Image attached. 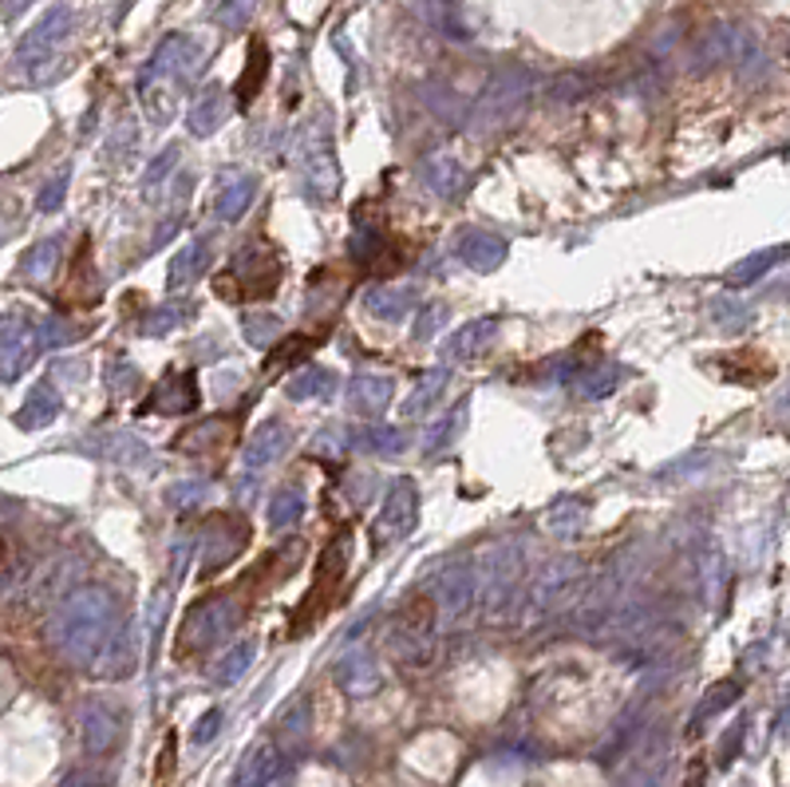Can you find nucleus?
Returning <instances> with one entry per match:
<instances>
[{
    "instance_id": "nucleus-45",
    "label": "nucleus",
    "mask_w": 790,
    "mask_h": 787,
    "mask_svg": "<svg viewBox=\"0 0 790 787\" xmlns=\"http://www.w3.org/2000/svg\"><path fill=\"white\" fill-rule=\"evenodd\" d=\"M183 321V313L178 309H151V317L142 321V337H163V333H171L174 325Z\"/></svg>"
},
{
    "instance_id": "nucleus-25",
    "label": "nucleus",
    "mask_w": 790,
    "mask_h": 787,
    "mask_svg": "<svg viewBox=\"0 0 790 787\" xmlns=\"http://www.w3.org/2000/svg\"><path fill=\"white\" fill-rule=\"evenodd\" d=\"M210 258H214L210 241H190V246H183V250L174 253L166 285H171V289H183V285H190L195 277H202L210 270Z\"/></svg>"
},
{
    "instance_id": "nucleus-30",
    "label": "nucleus",
    "mask_w": 790,
    "mask_h": 787,
    "mask_svg": "<svg viewBox=\"0 0 790 787\" xmlns=\"http://www.w3.org/2000/svg\"><path fill=\"white\" fill-rule=\"evenodd\" d=\"M620 384V368L617 364H597V368L581 372L574 380V392L581 396V400H605L613 388Z\"/></svg>"
},
{
    "instance_id": "nucleus-15",
    "label": "nucleus",
    "mask_w": 790,
    "mask_h": 787,
    "mask_svg": "<svg viewBox=\"0 0 790 787\" xmlns=\"http://www.w3.org/2000/svg\"><path fill=\"white\" fill-rule=\"evenodd\" d=\"M277 772H281V752L273 744H253L234 772V787H273Z\"/></svg>"
},
{
    "instance_id": "nucleus-41",
    "label": "nucleus",
    "mask_w": 790,
    "mask_h": 787,
    "mask_svg": "<svg viewBox=\"0 0 790 787\" xmlns=\"http://www.w3.org/2000/svg\"><path fill=\"white\" fill-rule=\"evenodd\" d=\"M246 337L250 345H269L273 337H281V321L273 317V313H258V317H246Z\"/></svg>"
},
{
    "instance_id": "nucleus-3",
    "label": "nucleus",
    "mask_w": 790,
    "mask_h": 787,
    "mask_svg": "<svg viewBox=\"0 0 790 787\" xmlns=\"http://www.w3.org/2000/svg\"><path fill=\"white\" fill-rule=\"evenodd\" d=\"M281 258L261 246V241H250L241 246L234 265H229L226 277H217L214 289L217 297H229V301H250V297H269L277 285H281Z\"/></svg>"
},
{
    "instance_id": "nucleus-33",
    "label": "nucleus",
    "mask_w": 790,
    "mask_h": 787,
    "mask_svg": "<svg viewBox=\"0 0 790 787\" xmlns=\"http://www.w3.org/2000/svg\"><path fill=\"white\" fill-rule=\"evenodd\" d=\"M226 123V99L217 96V91H210L206 99H198L195 111H190V132L198 135V139H206V135H214L217 127Z\"/></svg>"
},
{
    "instance_id": "nucleus-21",
    "label": "nucleus",
    "mask_w": 790,
    "mask_h": 787,
    "mask_svg": "<svg viewBox=\"0 0 790 787\" xmlns=\"http://www.w3.org/2000/svg\"><path fill=\"white\" fill-rule=\"evenodd\" d=\"M364 309L379 321H403L415 309L412 285H376L364 293Z\"/></svg>"
},
{
    "instance_id": "nucleus-40",
    "label": "nucleus",
    "mask_w": 790,
    "mask_h": 787,
    "mask_svg": "<svg viewBox=\"0 0 790 787\" xmlns=\"http://www.w3.org/2000/svg\"><path fill=\"white\" fill-rule=\"evenodd\" d=\"M55 262H60V238H52V241H43L40 250H33L28 253V262H24V270L33 277H48L55 270Z\"/></svg>"
},
{
    "instance_id": "nucleus-43",
    "label": "nucleus",
    "mask_w": 790,
    "mask_h": 787,
    "mask_svg": "<svg viewBox=\"0 0 790 787\" xmlns=\"http://www.w3.org/2000/svg\"><path fill=\"white\" fill-rule=\"evenodd\" d=\"M304 733H309V700H297V704L285 709V716H281V736L304 740Z\"/></svg>"
},
{
    "instance_id": "nucleus-46",
    "label": "nucleus",
    "mask_w": 790,
    "mask_h": 787,
    "mask_svg": "<svg viewBox=\"0 0 790 787\" xmlns=\"http://www.w3.org/2000/svg\"><path fill=\"white\" fill-rule=\"evenodd\" d=\"M174 163H178V147H166L163 159H154L151 171H147V190H154L159 183H166V175L174 171Z\"/></svg>"
},
{
    "instance_id": "nucleus-26",
    "label": "nucleus",
    "mask_w": 790,
    "mask_h": 787,
    "mask_svg": "<svg viewBox=\"0 0 790 787\" xmlns=\"http://www.w3.org/2000/svg\"><path fill=\"white\" fill-rule=\"evenodd\" d=\"M344 444L352 451H372V455H400L407 448V436L400 427H356L344 436Z\"/></svg>"
},
{
    "instance_id": "nucleus-47",
    "label": "nucleus",
    "mask_w": 790,
    "mask_h": 787,
    "mask_svg": "<svg viewBox=\"0 0 790 787\" xmlns=\"http://www.w3.org/2000/svg\"><path fill=\"white\" fill-rule=\"evenodd\" d=\"M202 495H206V483H174V487H171V503L174 507L198 503Z\"/></svg>"
},
{
    "instance_id": "nucleus-38",
    "label": "nucleus",
    "mask_w": 790,
    "mask_h": 787,
    "mask_svg": "<svg viewBox=\"0 0 790 787\" xmlns=\"http://www.w3.org/2000/svg\"><path fill=\"white\" fill-rule=\"evenodd\" d=\"M447 301H431V305H423L419 313H415V328H412V337L415 340H435L439 333L447 328Z\"/></svg>"
},
{
    "instance_id": "nucleus-39",
    "label": "nucleus",
    "mask_w": 790,
    "mask_h": 787,
    "mask_svg": "<svg viewBox=\"0 0 790 787\" xmlns=\"http://www.w3.org/2000/svg\"><path fill=\"white\" fill-rule=\"evenodd\" d=\"M55 408H60V400H55L52 388H40V392L28 396V408H24V424H48V420L55 416Z\"/></svg>"
},
{
    "instance_id": "nucleus-23",
    "label": "nucleus",
    "mask_w": 790,
    "mask_h": 787,
    "mask_svg": "<svg viewBox=\"0 0 790 787\" xmlns=\"http://www.w3.org/2000/svg\"><path fill=\"white\" fill-rule=\"evenodd\" d=\"M304 178L313 186L321 198H333L340 190V171H336V159H333V147L328 142H313L309 151H304Z\"/></svg>"
},
{
    "instance_id": "nucleus-48",
    "label": "nucleus",
    "mask_w": 790,
    "mask_h": 787,
    "mask_svg": "<svg viewBox=\"0 0 790 787\" xmlns=\"http://www.w3.org/2000/svg\"><path fill=\"white\" fill-rule=\"evenodd\" d=\"M217 724H222V709H210L202 721L195 724V744H210L217 733Z\"/></svg>"
},
{
    "instance_id": "nucleus-31",
    "label": "nucleus",
    "mask_w": 790,
    "mask_h": 787,
    "mask_svg": "<svg viewBox=\"0 0 790 787\" xmlns=\"http://www.w3.org/2000/svg\"><path fill=\"white\" fill-rule=\"evenodd\" d=\"M253 653H258V646L253 641H238L234 649H226V657L214 665V685H238L241 677H246V669L253 665Z\"/></svg>"
},
{
    "instance_id": "nucleus-7",
    "label": "nucleus",
    "mask_w": 790,
    "mask_h": 787,
    "mask_svg": "<svg viewBox=\"0 0 790 787\" xmlns=\"http://www.w3.org/2000/svg\"><path fill=\"white\" fill-rule=\"evenodd\" d=\"M250 547V526L238 514H214L202 530V578L226 570L241 550Z\"/></svg>"
},
{
    "instance_id": "nucleus-8",
    "label": "nucleus",
    "mask_w": 790,
    "mask_h": 787,
    "mask_svg": "<svg viewBox=\"0 0 790 787\" xmlns=\"http://www.w3.org/2000/svg\"><path fill=\"white\" fill-rule=\"evenodd\" d=\"M348 554H352V542H348V535H336L333 542H328V550L321 554V566H316V582H313V594L301 602V610H297V625H292V634H304L309 629V613L321 605L325 610V602L336 594V586L344 582V570H348Z\"/></svg>"
},
{
    "instance_id": "nucleus-20",
    "label": "nucleus",
    "mask_w": 790,
    "mask_h": 787,
    "mask_svg": "<svg viewBox=\"0 0 790 787\" xmlns=\"http://www.w3.org/2000/svg\"><path fill=\"white\" fill-rule=\"evenodd\" d=\"M494 333H499V321H494V317L466 321L455 337H447L443 361H471V357H478V352H482L490 340H494Z\"/></svg>"
},
{
    "instance_id": "nucleus-22",
    "label": "nucleus",
    "mask_w": 790,
    "mask_h": 787,
    "mask_svg": "<svg viewBox=\"0 0 790 787\" xmlns=\"http://www.w3.org/2000/svg\"><path fill=\"white\" fill-rule=\"evenodd\" d=\"M447 384H451V368H431V372H423L419 380H415V388L407 392V400L400 404V412L407 420L412 416H423V412H431L439 400L447 396Z\"/></svg>"
},
{
    "instance_id": "nucleus-18",
    "label": "nucleus",
    "mask_w": 790,
    "mask_h": 787,
    "mask_svg": "<svg viewBox=\"0 0 790 787\" xmlns=\"http://www.w3.org/2000/svg\"><path fill=\"white\" fill-rule=\"evenodd\" d=\"M253 198H258V178H250V175H229L226 183L217 186L214 214L222 222H241V218H246V210L253 207Z\"/></svg>"
},
{
    "instance_id": "nucleus-52",
    "label": "nucleus",
    "mask_w": 790,
    "mask_h": 787,
    "mask_svg": "<svg viewBox=\"0 0 790 787\" xmlns=\"http://www.w3.org/2000/svg\"><path fill=\"white\" fill-rule=\"evenodd\" d=\"M12 566V542L4 538V530H0V574Z\"/></svg>"
},
{
    "instance_id": "nucleus-11",
    "label": "nucleus",
    "mask_w": 790,
    "mask_h": 787,
    "mask_svg": "<svg viewBox=\"0 0 790 787\" xmlns=\"http://www.w3.org/2000/svg\"><path fill=\"white\" fill-rule=\"evenodd\" d=\"M198 408V380L190 368H171L151 392L147 412H163V416H183Z\"/></svg>"
},
{
    "instance_id": "nucleus-42",
    "label": "nucleus",
    "mask_w": 790,
    "mask_h": 787,
    "mask_svg": "<svg viewBox=\"0 0 790 787\" xmlns=\"http://www.w3.org/2000/svg\"><path fill=\"white\" fill-rule=\"evenodd\" d=\"M712 313H715V321H719L724 328H731V333L748 328V321H751V313L743 309V301H715Z\"/></svg>"
},
{
    "instance_id": "nucleus-1",
    "label": "nucleus",
    "mask_w": 790,
    "mask_h": 787,
    "mask_svg": "<svg viewBox=\"0 0 790 787\" xmlns=\"http://www.w3.org/2000/svg\"><path fill=\"white\" fill-rule=\"evenodd\" d=\"M115 625H120L115 598L108 590H99V586H87V590L72 594L60 605V613L52 617V637L67 661L91 665L99 649L108 646V637L115 634Z\"/></svg>"
},
{
    "instance_id": "nucleus-9",
    "label": "nucleus",
    "mask_w": 790,
    "mask_h": 787,
    "mask_svg": "<svg viewBox=\"0 0 790 787\" xmlns=\"http://www.w3.org/2000/svg\"><path fill=\"white\" fill-rule=\"evenodd\" d=\"M431 602L439 610V617H447V622L466 617L471 605H475V566L471 562H451V566L439 570L435 574Z\"/></svg>"
},
{
    "instance_id": "nucleus-51",
    "label": "nucleus",
    "mask_w": 790,
    "mask_h": 787,
    "mask_svg": "<svg viewBox=\"0 0 790 787\" xmlns=\"http://www.w3.org/2000/svg\"><path fill=\"white\" fill-rule=\"evenodd\" d=\"M617 787H661V779H656V772H632V776L625 779V784H617Z\"/></svg>"
},
{
    "instance_id": "nucleus-29",
    "label": "nucleus",
    "mask_w": 790,
    "mask_h": 787,
    "mask_svg": "<svg viewBox=\"0 0 790 787\" xmlns=\"http://www.w3.org/2000/svg\"><path fill=\"white\" fill-rule=\"evenodd\" d=\"M273 530H289L304 519V495L297 487H281V491L269 499V511H265Z\"/></svg>"
},
{
    "instance_id": "nucleus-12",
    "label": "nucleus",
    "mask_w": 790,
    "mask_h": 787,
    "mask_svg": "<svg viewBox=\"0 0 790 787\" xmlns=\"http://www.w3.org/2000/svg\"><path fill=\"white\" fill-rule=\"evenodd\" d=\"M91 673L96 677H108V680H120L130 677L135 669H139V646H135V634H130L127 625H115V634L108 637V646L99 649L96 661H91Z\"/></svg>"
},
{
    "instance_id": "nucleus-4",
    "label": "nucleus",
    "mask_w": 790,
    "mask_h": 787,
    "mask_svg": "<svg viewBox=\"0 0 790 787\" xmlns=\"http://www.w3.org/2000/svg\"><path fill=\"white\" fill-rule=\"evenodd\" d=\"M238 622H241V610L234 598H226V594L198 602L195 610L186 613L183 634H178V653L210 649V646H217V641H226V634H234Z\"/></svg>"
},
{
    "instance_id": "nucleus-36",
    "label": "nucleus",
    "mask_w": 790,
    "mask_h": 787,
    "mask_svg": "<svg viewBox=\"0 0 790 787\" xmlns=\"http://www.w3.org/2000/svg\"><path fill=\"white\" fill-rule=\"evenodd\" d=\"M569 582H574V566L569 562H557V566L546 570V578H538L534 586V605H553L569 590Z\"/></svg>"
},
{
    "instance_id": "nucleus-16",
    "label": "nucleus",
    "mask_w": 790,
    "mask_h": 787,
    "mask_svg": "<svg viewBox=\"0 0 790 787\" xmlns=\"http://www.w3.org/2000/svg\"><path fill=\"white\" fill-rule=\"evenodd\" d=\"M336 677H340V685H344L352 697H372V692L379 689L376 657H372L368 649H348V653L340 657V665H336Z\"/></svg>"
},
{
    "instance_id": "nucleus-34",
    "label": "nucleus",
    "mask_w": 790,
    "mask_h": 787,
    "mask_svg": "<svg viewBox=\"0 0 790 787\" xmlns=\"http://www.w3.org/2000/svg\"><path fill=\"white\" fill-rule=\"evenodd\" d=\"M739 700V680H719V685H712L707 689V697L700 700V709H695V716H692V728H700V724H707L715 716V712H724V709H731Z\"/></svg>"
},
{
    "instance_id": "nucleus-6",
    "label": "nucleus",
    "mask_w": 790,
    "mask_h": 787,
    "mask_svg": "<svg viewBox=\"0 0 790 787\" xmlns=\"http://www.w3.org/2000/svg\"><path fill=\"white\" fill-rule=\"evenodd\" d=\"M415 523H419V487H415V479L403 475L384 495V507H379L376 526H372V542H376V550L396 547V542L412 535Z\"/></svg>"
},
{
    "instance_id": "nucleus-32",
    "label": "nucleus",
    "mask_w": 790,
    "mask_h": 787,
    "mask_svg": "<svg viewBox=\"0 0 790 787\" xmlns=\"http://www.w3.org/2000/svg\"><path fill=\"white\" fill-rule=\"evenodd\" d=\"M423 178H427V186H431L435 195H443V198H451V195H459L463 190V171H459L451 159H443V154H435V159H427V166H423Z\"/></svg>"
},
{
    "instance_id": "nucleus-13",
    "label": "nucleus",
    "mask_w": 790,
    "mask_h": 787,
    "mask_svg": "<svg viewBox=\"0 0 790 787\" xmlns=\"http://www.w3.org/2000/svg\"><path fill=\"white\" fill-rule=\"evenodd\" d=\"M459 258L478 274H494L506 262V241L487 230H463L459 234Z\"/></svg>"
},
{
    "instance_id": "nucleus-35",
    "label": "nucleus",
    "mask_w": 790,
    "mask_h": 787,
    "mask_svg": "<svg viewBox=\"0 0 790 787\" xmlns=\"http://www.w3.org/2000/svg\"><path fill=\"white\" fill-rule=\"evenodd\" d=\"M313 349H316V337H304V333H301V337L281 340V345L269 352V361H265V376H277L285 364H301Z\"/></svg>"
},
{
    "instance_id": "nucleus-5",
    "label": "nucleus",
    "mask_w": 790,
    "mask_h": 787,
    "mask_svg": "<svg viewBox=\"0 0 790 787\" xmlns=\"http://www.w3.org/2000/svg\"><path fill=\"white\" fill-rule=\"evenodd\" d=\"M522 562L510 547H494L478 558L475 566V602H482L487 617H499L510 605V594L518 586Z\"/></svg>"
},
{
    "instance_id": "nucleus-17",
    "label": "nucleus",
    "mask_w": 790,
    "mask_h": 787,
    "mask_svg": "<svg viewBox=\"0 0 790 787\" xmlns=\"http://www.w3.org/2000/svg\"><path fill=\"white\" fill-rule=\"evenodd\" d=\"M466 420H471V400L463 396V400H459L443 420H435V424L427 427V436H423V455L435 460V455H443V451L455 448L459 436L466 432Z\"/></svg>"
},
{
    "instance_id": "nucleus-27",
    "label": "nucleus",
    "mask_w": 790,
    "mask_h": 787,
    "mask_svg": "<svg viewBox=\"0 0 790 787\" xmlns=\"http://www.w3.org/2000/svg\"><path fill=\"white\" fill-rule=\"evenodd\" d=\"M585 519H589V507H585L581 499H557L550 511L541 514V526H546L553 538H574V535H581Z\"/></svg>"
},
{
    "instance_id": "nucleus-19",
    "label": "nucleus",
    "mask_w": 790,
    "mask_h": 787,
    "mask_svg": "<svg viewBox=\"0 0 790 787\" xmlns=\"http://www.w3.org/2000/svg\"><path fill=\"white\" fill-rule=\"evenodd\" d=\"M115 740H120V716L108 709V704H87L84 709V748L91 755H103L115 748Z\"/></svg>"
},
{
    "instance_id": "nucleus-50",
    "label": "nucleus",
    "mask_w": 790,
    "mask_h": 787,
    "mask_svg": "<svg viewBox=\"0 0 790 787\" xmlns=\"http://www.w3.org/2000/svg\"><path fill=\"white\" fill-rule=\"evenodd\" d=\"M739 740H743V724H739L736 733H727L724 740H719V764H731V755L739 752Z\"/></svg>"
},
{
    "instance_id": "nucleus-2",
    "label": "nucleus",
    "mask_w": 790,
    "mask_h": 787,
    "mask_svg": "<svg viewBox=\"0 0 790 787\" xmlns=\"http://www.w3.org/2000/svg\"><path fill=\"white\" fill-rule=\"evenodd\" d=\"M388 649L403 669H427L439 653V610L431 594H412L388 625Z\"/></svg>"
},
{
    "instance_id": "nucleus-24",
    "label": "nucleus",
    "mask_w": 790,
    "mask_h": 787,
    "mask_svg": "<svg viewBox=\"0 0 790 787\" xmlns=\"http://www.w3.org/2000/svg\"><path fill=\"white\" fill-rule=\"evenodd\" d=\"M336 388H340V380H336L333 368H301L292 380H285V396L289 400H333Z\"/></svg>"
},
{
    "instance_id": "nucleus-10",
    "label": "nucleus",
    "mask_w": 790,
    "mask_h": 787,
    "mask_svg": "<svg viewBox=\"0 0 790 787\" xmlns=\"http://www.w3.org/2000/svg\"><path fill=\"white\" fill-rule=\"evenodd\" d=\"M289 444H292V427H285L281 420H265V424L250 436L246 451H241V471H246V479H253V475H261L265 467H273V463L289 451Z\"/></svg>"
},
{
    "instance_id": "nucleus-49",
    "label": "nucleus",
    "mask_w": 790,
    "mask_h": 787,
    "mask_svg": "<svg viewBox=\"0 0 790 787\" xmlns=\"http://www.w3.org/2000/svg\"><path fill=\"white\" fill-rule=\"evenodd\" d=\"M64 190H67V178H52V183L43 186L40 210H55V207H60V198H64Z\"/></svg>"
},
{
    "instance_id": "nucleus-37",
    "label": "nucleus",
    "mask_w": 790,
    "mask_h": 787,
    "mask_svg": "<svg viewBox=\"0 0 790 787\" xmlns=\"http://www.w3.org/2000/svg\"><path fill=\"white\" fill-rule=\"evenodd\" d=\"M779 262H782V246H775V250H767V253H751L748 262L731 265L727 282H731V285H748V282H755L758 274H767L770 265H779Z\"/></svg>"
},
{
    "instance_id": "nucleus-44",
    "label": "nucleus",
    "mask_w": 790,
    "mask_h": 787,
    "mask_svg": "<svg viewBox=\"0 0 790 787\" xmlns=\"http://www.w3.org/2000/svg\"><path fill=\"white\" fill-rule=\"evenodd\" d=\"M344 451H348L344 432H336V427H328V432H321V436L313 439V455H321V460H328V463H336Z\"/></svg>"
},
{
    "instance_id": "nucleus-28",
    "label": "nucleus",
    "mask_w": 790,
    "mask_h": 787,
    "mask_svg": "<svg viewBox=\"0 0 790 787\" xmlns=\"http://www.w3.org/2000/svg\"><path fill=\"white\" fill-rule=\"evenodd\" d=\"M265 76H269V48L261 45V40H253L250 64H246V72H241V79H238V108H250L253 96H258L261 84H265Z\"/></svg>"
},
{
    "instance_id": "nucleus-14",
    "label": "nucleus",
    "mask_w": 790,
    "mask_h": 787,
    "mask_svg": "<svg viewBox=\"0 0 790 787\" xmlns=\"http://www.w3.org/2000/svg\"><path fill=\"white\" fill-rule=\"evenodd\" d=\"M391 396H396V384L388 376H352V384H348V408L356 416H368V420L384 416Z\"/></svg>"
}]
</instances>
